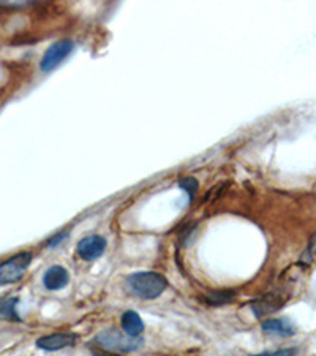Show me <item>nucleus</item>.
Here are the masks:
<instances>
[{"label": "nucleus", "mask_w": 316, "mask_h": 356, "mask_svg": "<svg viewBox=\"0 0 316 356\" xmlns=\"http://www.w3.org/2000/svg\"><path fill=\"white\" fill-rule=\"evenodd\" d=\"M32 252H21L0 263V285H11L24 277L32 263Z\"/></svg>", "instance_id": "7ed1b4c3"}, {"label": "nucleus", "mask_w": 316, "mask_h": 356, "mask_svg": "<svg viewBox=\"0 0 316 356\" xmlns=\"http://www.w3.org/2000/svg\"><path fill=\"white\" fill-rule=\"evenodd\" d=\"M106 247L108 243L105 238L100 236V234H90V236H85L79 241L76 254L84 261H94L105 254Z\"/></svg>", "instance_id": "39448f33"}, {"label": "nucleus", "mask_w": 316, "mask_h": 356, "mask_svg": "<svg viewBox=\"0 0 316 356\" xmlns=\"http://www.w3.org/2000/svg\"><path fill=\"white\" fill-rule=\"evenodd\" d=\"M233 300L234 295H229V293H210L204 301L210 304V306H223V304L231 302Z\"/></svg>", "instance_id": "ddd939ff"}, {"label": "nucleus", "mask_w": 316, "mask_h": 356, "mask_svg": "<svg viewBox=\"0 0 316 356\" xmlns=\"http://www.w3.org/2000/svg\"><path fill=\"white\" fill-rule=\"evenodd\" d=\"M78 341V336L74 332H56L44 337H40L35 342L40 350L44 352H57V350L72 347Z\"/></svg>", "instance_id": "0eeeda50"}, {"label": "nucleus", "mask_w": 316, "mask_h": 356, "mask_svg": "<svg viewBox=\"0 0 316 356\" xmlns=\"http://www.w3.org/2000/svg\"><path fill=\"white\" fill-rule=\"evenodd\" d=\"M120 325L125 334L131 337H140L144 331V321L140 317V314L135 311H126L124 312L122 318H120Z\"/></svg>", "instance_id": "9d476101"}, {"label": "nucleus", "mask_w": 316, "mask_h": 356, "mask_svg": "<svg viewBox=\"0 0 316 356\" xmlns=\"http://www.w3.org/2000/svg\"><path fill=\"white\" fill-rule=\"evenodd\" d=\"M179 187L188 195L190 201H192L194 198V195H197V192H198L199 182L194 179V177H183V179L179 181Z\"/></svg>", "instance_id": "f8f14e48"}, {"label": "nucleus", "mask_w": 316, "mask_h": 356, "mask_svg": "<svg viewBox=\"0 0 316 356\" xmlns=\"http://www.w3.org/2000/svg\"><path fill=\"white\" fill-rule=\"evenodd\" d=\"M68 234H70L68 232H62V233H59V234H56L54 238H51V239L48 241V247H49V249H51V247H57V245H59V244L62 243V241H65V239L68 238Z\"/></svg>", "instance_id": "2eb2a0df"}, {"label": "nucleus", "mask_w": 316, "mask_h": 356, "mask_svg": "<svg viewBox=\"0 0 316 356\" xmlns=\"http://www.w3.org/2000/svg\"><path fill=\"white\" fill-rule=\"evenodd\" d=\"M126 285H128L131 295L141 298V300H155V298L162 296V293L168 286V280L160 273L144 271L128 275Z\"/></svg>", "instance_id": "f257e3e1"}, {"label": "nucleus", "mask_w": 316, "mask_h": 356, "mask_svg": "<svg viewBox=\"0 0 316 356\" xmlns=\"http://www.w3.org/2000/svg\"><path fill=\"white\" fill-rule=\"evenodd\" d=\"M261 330L269 334L280 337H291L296 334V326L286 318H267L261 323Z\"/></svg>", "instance_id": "1a4fd4ad"}, {"label": "nucleus", "mask_w": 316, "mask_h": 356, "mask_svg": "<svg viewBox=\"0 0 316 356\" xmlns=\"http://www.w3.org/2000/svg\"><path fill=\"white\" fill-rule=\"evenodd\" d=\"M18 298H3L0 300V318L8 320V321H21V317L18 314Z\"/></svg>", "instance_id": "9b49d317"}, {"label": "nucleus", "mask_w": 316, "mask_h": 356, "mask_svg": "<svg viewBox=\"0 0 316 356\" xmlns=\"http://www.w3.org/2000/svg\"><path fill=\"white\" fill-rule=\"evenodd\" d=\"M296 348H283V350H275V352H266V353H258L251 356H296Z\"/></svg>", "instance_id": "4468645a"}, {"label": "nucleus", "mask_w": 316, "mask_h": 356, "mask_svg": "<svg viewBox=\"0 0 316 356\" xmlns=\"http://www.w3.org/2000/svg\"><path fill=\"white\" fill-rule=\"evenodd\" d=\"M70 282V274L63 266H51L48 271L43 275V285L44 289H48L51 291H57L65 289V286Z\"/></svg>", "instance_id": "6e6552de"}, {"label": "nucleus", "mask_w": 316, "mask_h": 356, "mask_svg": "<svg viewBox=\"0 0 316 356\" xmlns=\"http://www.w3.org/2000/svg\"><path fill=\"white\" fill-rule=\"evenodd\" d=\"M141 337H131L125 332H120L116 330H108L100 332L99 336L94 339V346L99 347L103 352L114 353V355H124V353H131L136 352L142 347Z\"/></svg>", "instance_id": "f03ea898"}, {"label": "nucleus", "mask_w": 316, "mask_h": 356, "mask_svg": "<svg viewBox=\"0 0 316 356\" xmlns=\"http://www.w3.org/2000/svg\"><path fill=\"white\" fill-rule=\"evenodd\" d=\"M286 300H288V296H286L285 293H269V295L251 302L253 314L260 318L266 317V315L278 311L280 307H283Z\"/></svg>", "instance_id": "423d86ee"}, {"label": "nucleus", "mask_w": 316, "mask_h": 356, "mask_svg": "<svg viewBox=\"0 0 316 356\" xmlns=\"http://www.w3.org/2000/svg\"><path fill=\"white\" fill-rule=\"evenodd\" d=\"M73 48H74V43L72 40H60V42H56L54 44H51L49 48L46 49L42 62H40V68H42V72L48 73L51 70H54L56 67H59L62 62L72 54Z\"/></svg>", "instance_id": "20e7f679"}]
</instances>
